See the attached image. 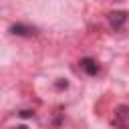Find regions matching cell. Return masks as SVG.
Here are the masks:
<instances>
[{
	"label": "cell",
	"instance_id": "1",
	"mask_svg": "<svg viewBox=\"0 0 129 129\" xmlns=\"http://www.w3.org/2000/svg\"><path fill=\"white\" fill-rule=\"evenodd\" d=\"M10 32H12L14 36H34V34H36V28L26 26V24H12V26H10Z\"/></svg>",
	"mask_w": 129,
	"mask_h": 129
},
{
	"label": "cell",
	"instance_id": "2",
	"mask_svg": "<svg viewBox=\"0 0 129 129\" xmlns=\"http://www.w3.org/2000/svg\"><path fill=\"white\" fill-rule=\"evenodd\" d=\"M125 20H127V12H125V10H115V12L109 14V22H111L113 28H119Z\"/></svg>",
	"mask_w": 129,
	"mask_h": 129
},
{
	"label": "cell",
	"instance_id": "3",
	"mask_svg": "<svg viewBox=\"0 0 129 129\" xmlns=\"http://www.w3.org/2000/svg\"><path fill=\"white\" fill-rule=\"evenodd\" d=\"M81 69H83L87 75H97V73H99V64H97V60H93L91 56H85V58L81 60Z\"/></svg>",
	"mask_w": 129,
	"mask_h": 129
},
{
	"label": "cell",
	"instance_id": "4",
	"mask_svg": "<svg viewBox=\"0 0 129 129\" xmlns=\"http://www.w3.org/2000/svg\"><path fill=\"white\" fill-rule=\"evenodd\" d=\"M119 121L129 123V107H127V105L117 107V119H115V123H119Z\"/></svg>",
	"mask_w": 129,
	"mask_h": 129
},
{
	"label": "cell",
	"instance_id": "5",
	"mask_svg": "<svg viewBox=\"0 0 129 129\" xmlns=\"http://www.w3.org/2000/svg\"><path fill=\"white\" fill-rule=\"evenodd\" d=\"M67 87H69V83H67L64 79H58V81H56V89H67Z\"/></svg>",
	"mask_w": 129,
	"mask_h": 129
},
{
	"label": "cell",
	"instance_id": "6",
	"mask_svg": "<svg viewBox=\"0 0 129 129\" xmlns=\"http://www.w3.org/2000/svg\"><path fill=\"white\" fill-rule=\"evenodd\" d=\"M30 115H32L30 111H22V113H20V117H30Z\"/></svg>",
	"mask_w": 129,
	"mask_h": 129
},
{
	"label": "cell",
	"instance_id": "7",
	"mask_svg": "<svg viewBox=\"0 0 129 129\" xmlns=\"http://www.w3.org/2000/svg\"><path fill=\"white\" fill-rule=\"evenodd\" d=\"M16 129H28V127H26V125H18Z\"/></svg>",
	"mask_w": 129,
	"mask_h": 129
}]
</instances>
